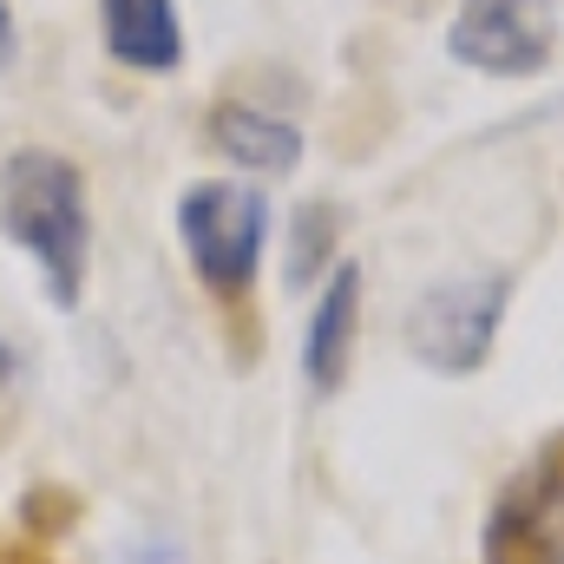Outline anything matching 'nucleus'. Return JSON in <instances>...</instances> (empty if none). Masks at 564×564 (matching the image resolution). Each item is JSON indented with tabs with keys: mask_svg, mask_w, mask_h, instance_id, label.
<instances>
[{
	"mask_svg": "<svg viewBox=\"0 0 564 564\" xmlns=\"http://www.w3.org/2000/svg\"><path fill=\"white\" fill-rule=\"evenodd\" d=\"M0 224L40 263L53 302L73 308L79 289H86V243H93L79 171L59 151H13L0 164Z\"/></svg>",
	"mask_w": 564,
	"mask_h": 564,
	"instance_id": "obj_1",
	"label": "nucleus"
},
{
	"mask_svg": "<svg viewBox=\"0 0 564 564\" xmlns=\"http://www.w3.org/2000/svg\"><path fill=\"white\" fill-rule=\"evenodd\" d=\"M177 230H184V250H191L197 276L210 282L217 295H237L243 282L257 276V263H263L270 204L250 184H197L177 204Z\"/></svg>",
	"mask_w": 564,
	"mask_h": 564,
	"instance_id": "obj_2",
	"label": "nucleus"
},
{
	"mask_svg": "<svg viewBox=\"0 0 564 564\" xmlns=\"http://www.w3.org/2000/svg\"><path fill=\"white\" fill-rule=\"evenodd\" d=\"M506 295H512V282L499 276V270L492 276L433 282L414 302V315H408V348L421 355L426 368H440V375H473L492 355Z\"/></svg>",
	"mask_w": 564,
	"mask_h": 564,
	"instance_id": "obj_3",
	"label": "nucleus"
},
{
	"mask_svg": "<svg viewBox=\"0 0 564 564\" xmlns=\"http://www.w3.org/2000/svg\"><path fill=\"white\" fill-rule=\"evenodd\" d=\"M558 46V0H459V20L446 33V53L459 66L525 79Z\"/></svg>",
	"mask_w": 564,
	"mask_h": 564,
	"instance_id": "obj_4",
	"label": "nucleus"
},
{
	"mask_svg": "<svg viewBox=\"0 0 564 564\" xmlns=\"http://www.w3.org/2000/svg\"><path fill=\"white\" fill-rule=\"evenodd\" d=\"M355 315H361V270H355V263H341V270L328 276V289H322V302H315L308 348H302V361H308V381H315V388H341V381H348Z\"/></svg>",
	"mask_w": 564,
	"mask_h": 564,
	"instance_id": "obj_5",
	"label": "nucleus"
},
{
	"mask_svg": "<svg viewBox=\"0 0 564 564\" xmlns=\"http://www.w3.org/2000/svg\"><path fill=\"white\" fill-rule=\"evenodd\" d=\"M210 144L230 164L257 171V177L295 171V158H302V132L289 119H276V112H257V106H217L210 112Z\"/></svg>",
	"mask_w": 564,
	"mask_h": 564,
	"instance_id": "obj_6",
	"label": "nucleus"
},
{
	"mask_svg": "<svg viewBox=\"0 0 564 564\" xmlns=\"http://www.w3.org/2000/svg\"><path fill=\"white\" fill-rule=\"evenodd\" d=\"M106 46H112V59H126L139 73H171L184 59L177 7L171 0H106Z\"/></svg>",
	"mask_w": 564,
	"mask_h": 564,
	"instance_id": "obj_7",
	"label": "nucleus"
},
{
	"mask_svg": "<svg viewBox=\"0 0 564 564\" xmlns=\"http://www.w3.org/2000/svg\"><path fill=\"white\" fill-rule=\"evenodd\" d=\"M322 224H328V210H302V217H295V230H302V250H295V263H289V276H295V282L315 270V250H322Z\"/></svg>",
	"mask_w": 564,
	"mask_h": 564,
	"instance_id": "obj_8",
	"label": "nucleus"
},
{
	"mask_svg": "<svg viewBox=\"0 0 564 564\" xmlns=\"http://www.w3.org/2000/svg\"><path fill=\"white\" fill-rule=\"evenodd\" d=\"M106 564H184V558H177V545H164V539H144V545H126V552H112Z\"/></svg>",
	"mask_w": 564,
	"mask_h": 564,
	"instance_id": "obj_9",
	"label": "nucleus"
},
{
	"mask_svg": "<svg viewBox=\"0 0 564 564\" xmlns=\"http://www.w3.org/2000/svg\"><path fill=\"white\" fill-rule=\"evenodd\" d=\"M7 59H13V13H7V0H0V73H7Z\"/></svg>",
	"mask_w": 564,
	"mask_h": 564,
	"instance_id": "obj_10",
	"label": "nucleus"
},
{
	"mask_svg": "<svg viewBox=\"0 0 564 564\" xmlns=\"http://www.w3.org/2000/svg\"><path fill=\"white\" fill-rule=\"evenodd\" d=\"M539 564H564V539H558V545H552V552H545Z\"/></svg>",
	"mask_w": 564,
	"mask_h": 564,
	"instance_id": "obj_11",
	"label": "nucleus"
}]
</instances>
